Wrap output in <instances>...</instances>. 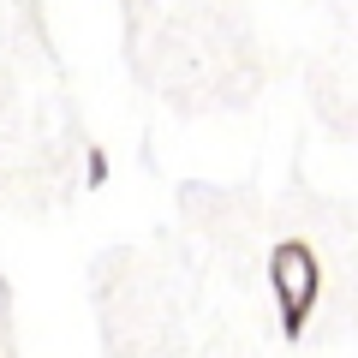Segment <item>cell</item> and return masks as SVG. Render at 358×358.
<instances>
[{"label": "cell", "mask_w": 358, "mask_h": 358, "mask_svg": "<svg viewBox=\"0 0 358 358\" xmlns=\"http://www.w3.org/2000/svg\"><path fill=\"white\" fill-rule=\"evenodd\" d=\"M268 287H275L281 334H287V341H299V334H305V322H310V310H317V293H322L317 251H310L305 239L275 245V257H268Z\"/></svg>", "instance_id": "cell-1"}, {"label": "cell", "mask_w": 358, "mask_h": 358, "mask_svg": "<svg viewBox=\"0 0 358 358\" xmlns=\"http://www.w3.org/2000/svg\"><path fill=\"white\" fill-rule=\"evenodd\" d=\"M84 179H90V185H102V179H108V155H102V150H90V167H84Z\"/></svg>", "instance_id": "cell-2"}]
</instances>
